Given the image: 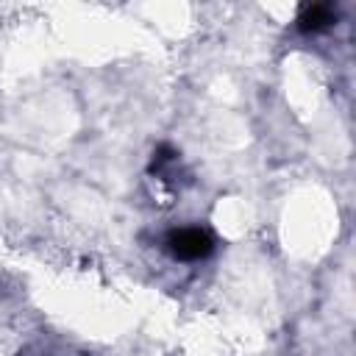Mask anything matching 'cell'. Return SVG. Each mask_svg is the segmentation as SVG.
Returning <instances> with one entry per match:
<instances>
[{
    "mask_svg": "<svg viewBox=\"0 0 356 356\" xmlns=\"http://www.w3.org/2000/svg\"><path fill=\"white\" fill-rule=\"evenodd\" d=\"M331 22H337V11L334 6L328 3H314V6H306L298 17V25L303 33H317V31H325Z\"/></svg>",
    "mask_w": 356,
    "mask_h": 356,
    "instance_id": "7a4b0ae2",
    "label": "cell"
},
{
    "mask_svg": "<svg viewBox=\"0 0 356 356\" xmlns=\"http://www.w3.org/2000/svg\"><path fill=\"white\" fill-rule=\"evenodd\" d=\"M164 250L175 261H203L214 250V239L200 225H181V228H172L167 234Z\"/></svg>",
    "mask_w": 356,
    "mask_h": 356,
    "instance_id": "6da1fadb",
    "label": "cell"
}]
</instances>
